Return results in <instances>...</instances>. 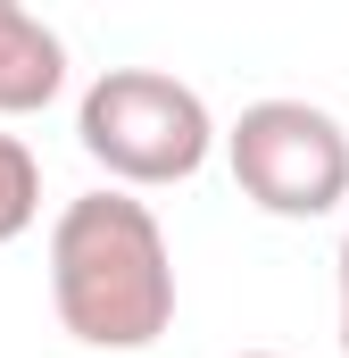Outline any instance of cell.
<instances>
[{"instance_id": "cell-5", "label": "cell", "mask_w": 349, "mask_h": 358, "mask_svg": "<svg viewBox=\"0 0 349 358\" xmlns=\"http://www.w3.org/2000/svg\"><path fill=\"white\" fill-rule=\"evenodd\" d=\"M34 217H42V159L25 150V134L0 125V242L34 234Z\"/></svg>"}, {"instance_id": "cell-1", "label": "cell", "mask_w": 349, "mask_h": 358, "mask_svg": "<svg viewBox=\"0 0 349 358\" xmlns=\"http://www.w3.org/2000/svg\"><path fill=\"white\" fill-rule=\"evenodd\" d=\"M50 308L84 350H150L174 325V250L150 200L84 192L50 217Z\"/></svg>"}, {"instance_id": "cell-7", "label": "cell", "mask_w": 349, "mask_h": 358, "mask_svg": "<svg viewBox=\"0 0 349 358\" xmlns=\"http://www.w3.org/2000/svg\"><path fill=\"white\" fill-rule=\"evenodd\" d=\"M233 358H283V350H233Z\"/></svg>"}, {"instance_id": "cell-6", "label": "cell", "mask_w": 349, "mask_h": 358, "mask_svg": "<svg viewBox=\"0 0 349 358\" xmlns=\"http://www.w3.org/2000/svg\"><path fill=\"white\" fill-rule=\"evenodd\" d=\"M333 267H341V358H349V225H341V259Z\"/></svg>"}, {"instance_id": "cell-4", "label": "cell", "mask_w": 349, "mask_h": 358, "mask_svg": "<svg viewBox=\"0 0 349 358\" xmlns=\"http://www.w3.org/2000/svg\"><path fill=\"white\" fill-rule=\"evenodd\" d=\"M67 92V42L34 8L0 0V117H34Z\"/></svg>"}, {"instance_id": "cell-3", "label": "cell", "mask_w": 349, "mask_h": 358, "mask_svg": "<svg viewBox=\"0 0 349 358\" xmlns=\"http://www.w3.org/2000/svg\"><path fill=\"white\" fill-rule=\"evenodd\" d=\"M225 167L250 208L283 217V225H316L349 200V134L333 108L274 92L225 125Z\"/></svg>"}, {"instance_id": "cell-2", "label": "cell", "mask_w": 349, "mask_h": 358, "mask_svg": "<svg viewBox=\"0 0 349 358\" xmlns=\"http://www.w3.org/2000/svg\"><path fill=\"white\" fill-rule=\"evenodd\" d=\"M75 142L117 192H158V183H191L208 167L216 117L167 67H100L91 92L75 100Z\"/></svg>"}]
</instances>
